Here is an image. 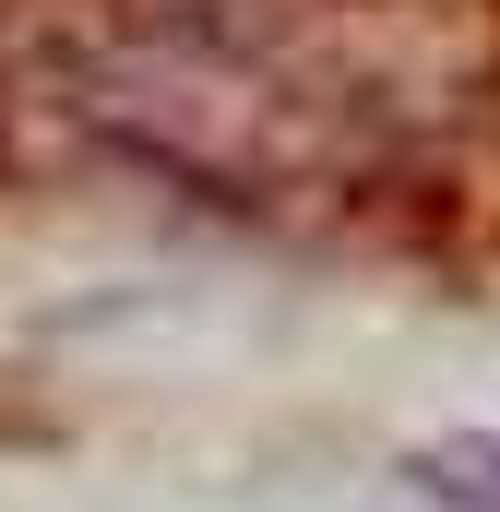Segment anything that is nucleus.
I'll list each match as a JSON object with an SVG mask.
<instances>
[{
  "label": "nucleus",
  "mask_w": 500,
  "mask_h": 512,
  "mask_svg": "<svg viewBox=\"0 0 500 512\" xmlns=\"http://www.w3.org/2000/svg\"><path fill=\"white\" fill-rule=\"evenodd\" d=\"M417 477H429V501H453V512H500V441H453Z\"/></svg>",
  "instance_id": "1"
}]
</instances>
